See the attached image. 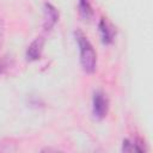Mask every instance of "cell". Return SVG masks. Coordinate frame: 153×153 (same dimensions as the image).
Masks as SVG:
<instances>
[{"label":"cell","instance_id":"cell-1","mask_svg":"<svg viewBox=\"0 0 153 153\" xmlns=\"http://www.w3.org/2000/svg\"><path fill=\"white\" fill-rule=\"evenodd\" d=\"M74 35H75V39L78 42L79 50H80L81 67L86 73H93L96 71V66H97L96 51H94L92 44L90 43V41L87 39V37L80 30H76L74 32Z\"/></svg>","mask_w":153,"mask_h":153},{"label":"cell","instance_id":"cell-2","mask_svg":"<svg viewBox=\"0 0 153 153\" xmlns=\"http://www.w3.org/2000/svg\"><path fill=\"white\" fill-rule=\"evenodd\" d=\"M109 110V100L105 96V93H103L102 91H97L93 94V99H92V112L93 116L98 120H102L106 116Z\"/></svg>","mask_w":153,"mask_h":153},{"label":"cell","instance_id":"cell-3","mask_svg":"<svg viewBox=\"0 0 153 153\" xmlns=\"http://www.w3.org/2000/svg\"><path fill=\"white\" fill-rule=\"evenodd\" d=\"M59 20V12L49 2L44 4V22L43 26L45 31H49Z\"/></svg>","mask_w":153,"mask_h":153},{"label":"cell","instance_id":"cell-4","mask_svg":"<svg viewBox=\"0 0 153 153\" xmlns=\"http://www.w3.org/2000/svg\"><path fill=\"white\" fill-rule=\"evenodd\" d=\"M44 44V38L43 37H37L27 48L26 50V57L30 61H35L38 60L42 53V48Z\"/></svg>","mask_w":153,"mask_h":153},{"label":"cell","instance_id":"cell-5","mask_svg":"<svg viewBox=\"0 0 153 153\" xmlns=\"http://www.w3.org/2000/svg\"><path fill=\"white\" fill-rule=\"evenodd\" d=\"M98 26H99V31H100V36H102L103 43L110 44V43L114 41V37H115V31H114V29L110 26V24H109L104 18L100 19Z\"/></svg>","mask_w":153,"mask_h":153},{"label":"cell","instance_id":"cell-6","mask_svg":"<svg viewBox=\"0 0 153 153\" xmlns=\"http://www.w3.org/2000/svg\"><path fill=\"white\" fill-rule=\"evenodd\" d=\"M79 13L85 20H88L92 18L93 10H92L88 0H79Z\"/></svg>","mask_w":153,"mask_h":153},{"label":"cell","instance_id":"cell-7","mask_svg":"<svg viewBox=\"0 0 153 153\" xmlns=\"http://www.w3.org/2000/svg\"><path fill=\"white\" fill-rule=\"evenodd\" d=\"M123 152H143V147L141 146L140 142L137 141H130V140H124L123 146H122Z\"/></svg>","mask_w":153,"mask_h":153},{"label":"cell","instance_id":"cell-8","mask_svg":"<svg viewBox=\"0 0 153 153\" xmlns=\"http://www.w3.org/2000/svg\"><path fill=\"white\" fill-rule=\"evenodd\" d=\"M2 39H4V23H2V19L0 18V49L2 45Z\"/></svg>","mask_w":153,"mask_h":153}]
</instances>
